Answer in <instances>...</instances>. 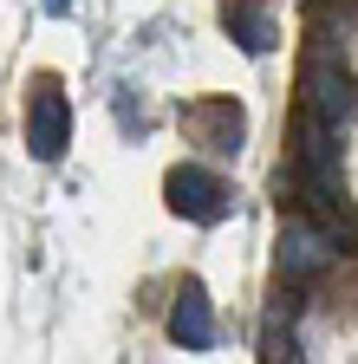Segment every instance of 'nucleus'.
I'll use <instances>...</instances> for the list:
<instances>
[{"instance_id": "obj_6", "label": "nucleus", "mask_w": 358, "mask_h": 364, "mask_svg": "<svg viewBox=\"0 0 358 364\" xmlns=\"http://www.w3.org/2000/svg\"><path fill=\"white\" fill-rule=\"evenodd\" d=\"M169 338L183 351H209L215 345V306L202 293V280H183L176 287V306H169Z\"/></svg>"}, {"instance_id": "obj_7", "label": "nucleus", "mask_w": 358, "mask_h": 364, "mask_svg": "<svg viewBox=\"0 0 358 364\" xmlns=\"http://www.w3.org/2000/svg\"><path fill=\"white\" fill-rule=\"evenodd\" d=\"M221 20H228V33L241 39L248 59L274 53V14H267V7H254V0H228V7H221Z\"/></svg>"}, {"instance_id": "obj_9", "label": "nucleus", "mask_w": 358, "mask_h": 364, "mask_svg": "<svg viewBox=\"0 0 358 364\" xmlns=\"http://www.w3.org/2000/svg\"><path fill=\"white\" fill-rule=\"evenodd\" d=\"M78 7V0H46V14H72Z\"/></svg>"}, {"instance_id": "obj_2", "label": "nucleus", "mask_w": 358, "mask_h": 364, "mask_svg": "<svg viewBox=\"0 0 358 364\" xmlns=\"http://www.w3.org/2000/svg\"><path fill=\"white\" fill-rule=\"evenodd\" d=\"M163 196H169V208L183 215V221H202V228L228 221V208H235V189L215 169H202V163H176L163 176Z\"/></svg>"}, {"instance_id": "obj_5", "label": "nucleus", "mask_w": 358, "mask_h": 364, "mask_svg": "<svg viewBox=\"0 0 358 364\" xmlns=\"http://www.w3.org/2000/svg\"><path fill=\"white\" fill-rule=\"evenodd\" d=\"M300 85H306V111H312V117L345 124V111H352V78H345V72H339L326 53H312V59H306Z\"/></svg>"}, {"instance_id": "obj_8", "label": "nucleus", "mask_w": 358, "mask_h": 364, "mask_svg": "<svg viewBox=\"0 0 358 364\" xmlns=\"http://www.w3.org/2000/svg\"><path fill=\"white\" fill-rule=\"evenodd\" d=\"M117 117L144 130V98H137V85H117Z\"/></svg>"}, {"instance_id": "obj_4", "label": "nucleus", "mask_w": 358, "mask_h": 364, "mask_svg": "<svg viewBox=\"0 0 358 364\" xmlns=\"http://www.w3.org/2000/svg\"><path fill=\"white\" fill-rule=\"evenodd\" d=\"M274 260H280V280H312V273H326V260H332V235L326 228H312L306 215H287L280 221V247H274Z\"/></svg>"}, {"instance_id": "obj_3", "label": "nucleus", "mask_w": 358, "mask_h": 364, "mask_svg": "<svg viewBox=\"0 0 358 364\" xmlns=\"http://www.w3.org/2000/svg\"><path fill=\"white\" fill-rule=\"evenodd\" d=\"M183 136L215 150V156H235L241 136H248V117L235 98H196V105H183Z\"/></svg>"}, {"instance_id": "obj_1", "label": "nucleus", "mask_w": 358, "mask_h": 364, "mask_svg": "<svg viewBox=\"0 0 358 364\" xmlns=\"http://www.w3.org/2000/svg\"><path fill=\"white\" fill-rule=\"evenodd\" d=\"M72 144V105H65V91L53 72H39L33 91H26V156L33 163H59Z\"/></svg>"}]
</instances>
